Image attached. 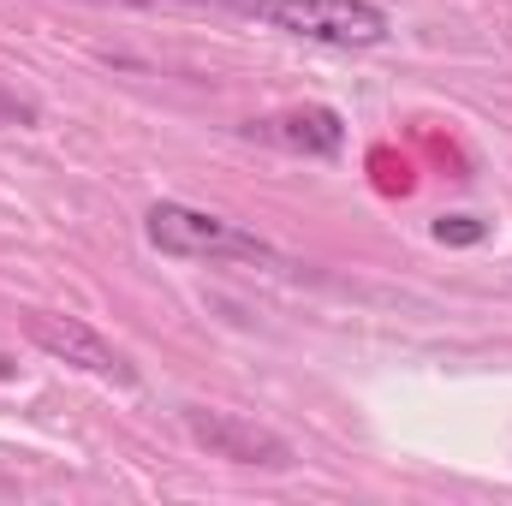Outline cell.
I'll list each match as a JSON object with an SVG mask.
<instances>
[{
  "mask_svg": "<svg viewBox=\"0 0 512 506\" xmlns=\"http://www.w3.org/2000/svg\"><path fill=\"white\" fill-rule=\"evenodd\" d=\"M227 6L262 18L268 30H286V36H304V42H328V48H376L393 30V18L376 0H227Z\"/></svg>",
  "mask_w": 512,
  "mask_h": 506,
  "instance_id": "1",
  "label": "cell"
},
{
  "mask_svg": "<svg viewBox=\"0 0 512 506\" xmlns=\"http://www.w3.org/2000/svg\"><path fill=\"white\" fill-rule=\"evenodd\" d=\"M149 245L161 256H233V262H268V268H292L286 256L274 251L268 239H256L245 227L221 221V215H203V209H185V203H155L149 221H143Z\"/></svg>",
  "mask_w": 512,
  "mask_h": 506,
  "instance_id": "2",
  "label": "cell"
},
{
  "mask_svg": "<svg viewBox=\"0 0 512 506\" xmlns=\"http://www.w3.org/2000/svg\"><path fill=\"white\" fill-rule=\"evenodd\" d=\"M185 435L209 453V459H233V465H262V471H286L292 465V447L286 435L262 429L251 417H233V411H209V405H185L179 411Z\"/></svg>",
  "mask_w": 512,
  "mask_h": 506,
  "instance_id": "3",
  "label": "cell"
},
{
  "mask_svg": "<svg viewBox=\"0 0 512 506\" xmlns=\"http://www.w3.org/2000/svg\"><path fill=\"white\" fill-rule=\"evenodd\" d=\"M24 334H30V346H42L48 358H60V364H72V370H90V376L102 381H120L131 387L137 370H131V358L114 346V340H102L90 322H78V316H48V310H30L24 316Z\"/></svg>",
  "mask_w": 512,
  "mask_h": 506,
  "instance_id": "4",
  "label": "cell"
},
{
  "mask_svg": "<svg viewBox=\"0 0 512 506\" xmlns=\"http://www.w3.org/2000/svg\"><path fill=\"white\" fill-rule=\"evenodd\" d=\"M251 137L280 143V149H292V155H340L346 126H340V114H334V108H292V114L256 120Z\"/></svg>",
  "mask_w": 512,
  "mask_h": 506,
  "instance_id": "5",
  "label": "cell"
},
{
  "mask_svg": "<svg viewBox=\"0 0 512 506\" xmlns=\"http://www.w3.org/2000/svg\"><path fill=\"white\" fill-rule=\"evenodd\" d=\"M435 239L441 245H483L489 239V221H477V215H441L435 221Z\"/></svg>",
  "mask_w": 512,
  "mask_h": 506,
  "instance_id": "6",
  "label": "cell"
},
{
  "mask_svg": "<svg viewBox=\"0 0 512 506\" xmlns=\"http://www.w3.org/2000/svg\"><path fill=\"white\" fill-rule=\"evenodd\" d=\"M0 126H36V102H24L18 90L0 84Z\"/></svg>",
  "mask_w": 512,
  "mask_h": 506,
  "instance_id": "7",
  "label": "cell"
}]
</instances>
